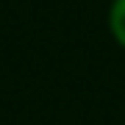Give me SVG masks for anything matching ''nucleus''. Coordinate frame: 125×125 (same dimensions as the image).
<instances>
[{
  "label": "nucleus",
  "instance_id": "nucleus-1",
  "mask_svg": "<svg viewBox=\"0 0 125 125\" xmlns=\"http://www.w3.org/2000/svg\"><path fill=\"white\" fill-rule=\"evenodd\" d=\"M111 31L117 36V42L125 47V0H114L111 6Z\"/></svg>",
  "mask_w": 125,
  "mask_h": 125
}]
</instances>
